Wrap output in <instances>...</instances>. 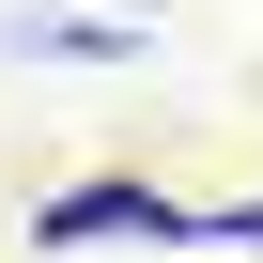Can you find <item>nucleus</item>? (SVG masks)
<instances>
[{
	"instance_id": "obj_1",
	"label": "nucleus",
	"mask_w": 263,
	"mask_h": 263,
	"mask_svg": "<svg viewBox=\"0 0 263 263\" xmlns=\"http://www.w3.org/2000/svg\"><path fill=\"white\" fill-rule=\"evenodd\" d=\"M31 232H47V248H93V232H186V201H171V186H62Z\"/></svg>"
},
{
	"instance_id": "obj_2",
	"label": "nucleus",
	"mask_w": 263,
	"mask_h": 263,
	"mask_svg": "<svg viewBox=\"0 0 263 263\" xmlns=\"http://www.w3.org/2000/svg\"><path fill=\"white\" fill-rule=\"evenodd\" d=\"M47 62H124V47H140V31H108V16H62V31H31Z\"/></svg>"
}]
</instances>
